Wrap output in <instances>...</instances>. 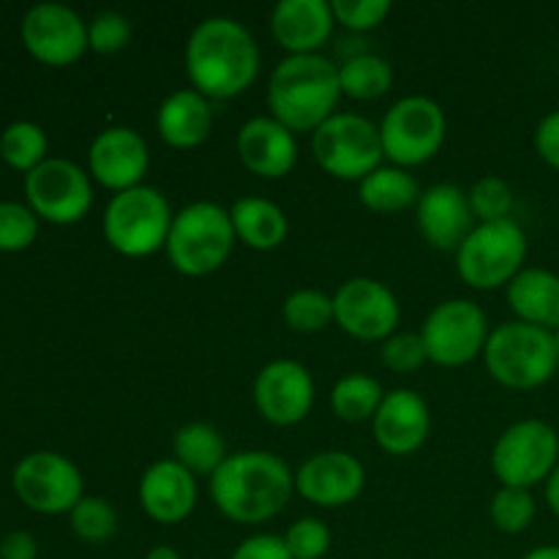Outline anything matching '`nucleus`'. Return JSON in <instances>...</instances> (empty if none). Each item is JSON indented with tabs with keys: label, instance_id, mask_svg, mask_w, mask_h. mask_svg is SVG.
Listing matches in <instances>:
<instances>
[{
	"label": "nucleus",
	"instance_id": "de8ad7c7",
	"mask_svg": "<svg viewBox=\"0 0 559 559\" xmlns=\"http://www.w3.org/2000/svg\"><path fill=\"white\" fill-rule=\"evenodd\" d=\"M555 344H557V353H559V328L555 331Z\"/></svg>",
	"mask_w": 559,
	"mask_h": 559
},
{
	"label": "nucleus",
	"instance_id": "b1692460",
	"mask_svg": "<svg viewBox=\"0 0 559 559\" xmlns=\"http://www.w3.org/2000/svg\"><path fill=\"white\" fill-rule=\"evenodd\" d=\"M213 104L194 87L169 93L156 112V131L164 145L175 151H191L211 136Z\"/></svg>",
	"mask_w": 559,
	"mask_h": 559
},
{
	"label": "nucleus",
	"instance_id": "ddd939ff",
	"mask_svg": "<svg viewBox=\"0 0 559 559\" xmlns=\"http://www.w3.org/2000/svg\"><path fill=\"white\" fill-rule=\"evenodd\" d=\"M31 211L49 224H76L93 207L91 175L69 158H47L25 175Z\"/></svg>",
	"mask_w": 559,
	"mask_h": 559
},
{
	"label": "nucleus",
	"instance_id": "a19ab883",
	"mask_svg": "<svg viewBox=\"0 0 559 559\" xmlns=\"http://www.w3.org/2000/svg\"><path fill=\"white\" fill-rule=\"evenodd\" d=\"M229 559H293V555H289L282 535L257 533L249 535L246 540H240Z\"/></svg>",
	"mask_w": 559,
	"mask_h": 559
},
{
	"label": "nucleus",
	"instance_id": "aec40b11",
	"mask_svg": "<svg viewBox=\"0 0 559 559\" xmlns=\"http://www.w3.org/2000/svg\"><path fill=\"white\" fill-rule=\"evenodd\" d=\"M377 445L391 456H409L418 451L431 431L429 404L420 393L409 388H396L385 393L374 420H371Z\"/></svg>",
	"mask_w": 559,
	"mask_h": 559
},
{
	"label": "nucleus",
	"instance_id": "c85d7f7f",
	"mask_svg": "<svg viewBox=\"0 0 559 559\" xmlns=\"http://www.w3.org/2000/svg\"><path fill=\"white\" fill-rule=\"evenodd\" d=\"M338 85H342V96L355 98V102H374L385 96L393 85L391 60L377 52L349 55L344 63H338Z\"/></svg>",
	"mask_w": 559,
	"mask_h": 559
},
{
	"label": "nucleus",
	"instance_id": "c03bdc74",
	"mask_svg": "<svg viewBox=\"0 0 559 559\" xmlns=\"http://www.w3.org/2000/svg\"><path fill=\"white\" fill-rule=\"evenodd\" d=\"M546 506L559 519V464L555 467V473L549 475V480H546Z\"/></svg>",
	"mask_w": 559,
	"mask_h": 559
},
{
	"label": "nucleus",
	"instance_id": "4be33fe9",
	"mask_svg": "<svg viewBox=\"0 0 559 559\" xmlns=\"http://www.w3.org/2000/svg\"><path fill=\"white\" fill-rule=\"evenodd\" d=\"M235 145H238L240 164L260 178H284L298 164V140L287 126H282L271 115H257L246 120Z\"/></svg>",
	"mask_w": 559,
	"mask_h": 559
},
{
	"label": "nucleus",
	"instance_id": "7ed1b4c3",
	"mask_svg": "<svg viewBox=\"0 0 559 559\" xmlns=\"http://www.w3.org/2000/svg\"><path fill=\"white\" fill-rule=\"evenodd\" d=\"M338 98V66L325 55H287L267 80L271 118L287 126L293 134H314L331 115H336Z\"/></svg>",
	"mask_w": 559,
	"mask_h": 559
},
{
	"label": "nucleus",
	"instance_id": "473e14b6",
	"mask_svg": "<svg viewBox=\"0 0 559 559\" xmlns=\"http://www.w3.org/2000/svg\"><path fill=\"white\" fill-rule=\"evenodd\" d=\"M74 535L85 544H107L118 533V511L104 497H82L69 513Z\"/></svg>",
	"mask_w": 559,
	"mask_h": 559
},
{
	"label": "nucleus",
	"instance_id": "a18cd8bd",
	"mask_svg": "<svg viewBox=\"0 0 559 559\" xmlns=\"http://www.w3.org/2000/svg\"><path fill=\"white\" fill-rule=\"evenodd\" d=\"M522 559H559V546L557 544L535 546V549H530Z\"/></svg>",
	"mask_w": 559,
	"mask_h": 559
},
{
	"label": "nucleus",
	"instance_id": "f257e3e1",
	"mask_svg": "<svg viewBox=\"0 0 559 559\" xmlns=\"http://www.w3.org/2000/svg\"><path fill=\"white\" fill-rule=\"evenodd\" d=\"M186 74L194 91L213 98L240 96L260 74V47L243 22L207 16L186 41Z\"/></svg>",
	"mask_w": 559,
	"mask_h": 559
},
{
	"label": "nucleus",
	"instance_id": "2f4dec72",
	"mask_svg": "<svg viewBox=\"0 0 559 559\" xmlns=\"http://www.w3.org/2000/svg\"><path fill=\"white\" fill-rule=\"evenodd\" d=\"M282 314L295 333H320L333 322V295L311 287L295 289L284 300Z\"/></svg>",
	"mask_w": 559,
	"mask_h": 559
},
{
	"label": "nucleus",
	"instance_id": "6e6552de",
	"mask_svg": "<svg viewBox=\"0 0 559 559\" xmlns=\"http://www.w3.org/2000/svg\"><path fill=\"white\" fill-rule=\"evenodd\" d=\"M448 134L445 109L429 96H404L382 115V153L393 167H418L440 153Z\"/></svg>",
	"mask_w": 559,
	"mask_h": 559
},
{
	"label": "nucleus",
	"instance_id": "423d86ee",
	"mask_svg": "<svg viewBox=\"0 0 559 559\" xmlns=\"http://www.w3.org/2000/svg\"><path fill=\"white\" fill-rule=\"evenodd\" d=\"M173 218L175 213L167 197L153 186L142 183L109 200L102 229L107 243L118 254L147 257L167 246Z\"/></svg>",
	"mask_w": 559,
	"mask_h": 559
},
{
	"label": "nucleus",
	"instance_id": "2eb2a0df",
	"mask_svg": "<svg viewBox=\"0 0 559 559\" xmlns=\"http://www.w3.org/2000/svg\"><path fill=\"white\" fill-rule=\"evenodd\" d=\"M254 407L267 424L273 426H298L309 418L314 407L317 385L311 371L293 358L271 360L254 377Z\"/></svg>",
	"mask_w": 559,
	"mask_h": 559
},
{
	"label": "nucleus",
	"instance_id": "5701e85b",
	"mask_svg": "<svg viewBox=\"0 0 559 559\" xmlns=\"http://www.w3.org/2000/svg\"><path fill=\"white\" fill-rule=\"evenodd\" d=\"M336 16L328 0H282L271 11V33L287 55H320Z\"/></svg>",
	"mask_w": 559,
	"mask_h": 559
},
{
	"label": "nucleus",
	"instance_id": "9b49d317",
	"mask_svg": "<svg viewBox=\"0 0 559 559\" xmlns=\"http://www.w3.org/2000/svg\"><path fill=\"white\" fill-rule=\"evenodd\" d=\"M489 333L491 328L486 311L467 298L442 300L429 311L424 328H420L429 360L442 369H459V366L473 364L478 355H484Z\"/></svg>",
	"mask_w": 559,
	"mask_h": 559
},
{
	"label": "nucleus",
	"instance_id": "412c9836",
	"mask_svg": "<svg viewBox=\"0 0 559 559\" xmlns=\"http://www.w3.org/2000/svg\"><path fill=\"white\" fill-rule=\"evenodd\" d=\"M197 475H191L175 459H158L142 473L140 506L156 524H180L197 508Z\"/></svg>",
	"mask_w": 559,
	"mask_h": 559
},
{
	"label": "nucleus",
	"instance_id": "4c0bfd02",
	"mask_svg": "<svg viewBox=\"0 0 559 559\" xmlns=\"http://www.w3.org/2000/svg\"><path fill=\"white\" fill-rule=\"evenodd\" d=\"M382 366L396 374H413L420 366L429 364V353H426V344L420 338V333H407L396 331L391 338H385L380 347Z\"/></svg>",
	"mask_w": 559,
	"mask_h": 559
},
{
	"label": "nucleus",
	"instance_id": "4468645a",
	"mask_svg": "<svg viewBox=\"0 0 559 559\" xmlns=\"http://www.w3.org/2000/svg\"><path fill=\"white\" fill-rule=\"evenodd\" d=\"M333 322L360 342H385L402 322V306L391 287L377 278L355 276L333 293Z\"/></svg>",
	"mask_w": 559,
	"mask_h": 559
},
{
	"label": "nucleus",
	"instance_id": "f8f14e48",
	"mask_svg": "<svg viewBox=\"0 0 559 559\" xmlns=\"http://www.w3.org/2000/svg\"><path fill=\"white\" fill-rule=\"evenodd\" d=\"M11 484H14L16 497L31 511L47 513V516L71 513V508L85 497L80 467L69 456L55 451H36L20 459Z\"/></svg>",
	"mask_w": 559,
	"mask_h": 559
},
{
	"label": "nucleus",
	"instance_id": "bb28decb",
	"mask_svg": "<svg viewBox=\"0 0 559 559\" xmlns=\"http://www.w3.org/2000/svg\"><path fill=\"white\" fill-rule=\"evenodd\" d=\"M420 186L407 169L402 167H377L358 183V200L374 213H402L418 205Z\"/></svg>",
	"mask_w": 559,
	"mask_h": 559
},
{
	"label": "nucleus",
	"instance_id": "39448f33",
	"mask_svg": "<svg viewBox=\"0 0 559 559\" xmlns=\"http://www.w3.org/2000/svg\"><path fill=\"white\" fill-rule=\"evenodd\" d=\"M235 243L238 238L227 207L216 202H191L175 213L164 251L175 271L202 278L229 260Z\"/></svg>",
	"mask_w": 559,
	"mask_h": 559
},
{
	"label": "nucleus",
	"instance_id": "cd10ccee",
	"mask_svg": "<svg viewBox=\"0 0 559 559\" xmlns=\"http://www.w3.org/2000/svg\"><path fill=\"white\" fill-rule=\"evenodd\" d=\"M173 453L175 462L183 464L191 475H207L211 478L218 467L224 464L227 453V442H224L222 431L211 424H186L175 431L173 437Z\"/></svg>",
	"mask_w": 559,
	"mask_h": 559
},
{
	"label": "nucleus",
	"instance_id": "f3484780",
	"mask_svg": "<svg viewBox=\"0 0 559 559\" xmlns=\"http://www.w3.org/2000/svg\"><path fill=\"white\" fill-rule=\"evenodd\" d=\"M147 169H151V151L145 136L131 126H107L91 142L87 175L115 194L142 186Z\"/></svg>",
	"mask_w": 559,
	"mask_h": 559
},
{
	"label": "nucleus",
	"instance_id": "dca6fc26",
	"mask_svg": "<svg viewBox=\"0 0 559 559\" xmlns=\"http://www.w3.org/2000/svg\"><path fill=\"white\" fill-rule=\"evenodd\" d=\"M22 44L47 66H71L85 55L87 25L63 3H38L22 16Z\"/></svg>",
	"mask_w": 559,
	"mask_h": 559
},
{
	"label": "nucleus",
	"instance_id": "e433bc0d",
	"mask_svg": "<svg viewBox=\"0 0 559 559\" xmlns=\"http://www.w3.org/2000/svg\"><path fill=\"white\" fill-rule=\"evenodd\" d=\"M293 559H322L331 551V530L322 519L304 516L282 535Z\"/></svg>",
	"mask_w": 559,
	"mask_h": 559
},
{
	"label": "nucleus",
	"instance_id": "9d476101",
	"mask_svg": "<svg viewBox=\"0 0 559 559\" xmlns=\"http://www.w3.org/2000/svg\"><path fill=\"white\" fill-rule=\"evenodd\" d=\"M559 464V435L538 418L516 420L497 437L491 448V473L502 486L533 489L546 484Z\"/></svg>",
	"mask_w": 559,
	"mask_h": 559
},
{
	"label": "nucleus",
	"instance_id": "1a4fd4ad",
	"mask_svg": "<svg viewBox=\"0 0 559 559\" xmlns=\"http://www.w3.org/2000/svg\"><path fill=\"white\" fill-rule=\"evenodd\" d=\"M311 153L328 175L338 180H364L382 167L380 126L358 112H336L311 134Z\"/></svg>",
	"mask_w": 559,
	"mask_h": 559
},
{
	"label": "nucleus",
	"instance_id": "0eeeda50",
	"mask_svg": "<svg viewBox=\"0 0 559 559\" xmlns=\"http://www.w3.org/2000/svg\"><path fill=\"white\" fill-rule=\"evenodd\" d=\"M527 260V235L519 222L478 224L467 235L456 251V271L464 284L473 289H500L508 287L519 273L524 271Z\"/></svg>",
	"mask_w": 559,
	"mask_h": 559
},
{
	"label": "nucleus",
	"instance_id": "72a5a7b5",
	"mask_svg": "<svg viewBox=\"0 0 559 559\" xmlns=\"http://www.w3.org/2000/svg\"><path fill=\"white\" fill-rule=\"evenodd\" d=\"M535 497L530 489H516V486H500L489 502V519L500 533L519 535L535 522Z\"/></svg>",
	"mask_w": 559,
	"mask_h": 559
},
{
	"label": "nucleus",
	"instance_id": "37998d69",
	"mask_svg": "<svg viewBox=\"0 0 559 559\" xmlns=\"http://www.w3.org/2000/svg\"><path fill=\"white\" fill-rule=\"evenodd\" d=\"M38 544L31 533L25 530H14V533L3 535L0 540V559H36Z\"/></svg>",
	"mask_w": 559,
	"mask_h": 559
},
{
	"label": "nucleus",
	"instance_id": "20e7f679",
	"mask_svg": "<svg viewBox=\"0 0 559 559\" xmlns=\"http://www.w3.org/2000/svg\"><path fill=\"white\" fill-rule=\"evenodd\" d=\"M484 364L491 380L511 391L544 388L559 369L555 333L527 322H502L491 328L484 349Z\"/></svg>",
	"mask_w": 559,
	"mask_h": 559
},
{
	"label": "nucleus",
	"instance_id": "c756f323",
	"mask_svg": "<svg viewBox=\"0 0 559 559\" xmlns=\"http://www.w3.org/2000/svg\"><path fill=\"white\" fill-rule=\"evenodd\" d=\"M382 399H385V391H382L380 380L369 374H347L333 385L331 407L338 420L366 424V420H374Z\"/></svg>",
	"mask_w": 559,
	"mask_h": 559
},
{
	"label": "nucleus",
	"instance_id": "393cba45",
	"mask_svg": "<svg viewBox=\"0 0 559 559\" xmlns=\"http://www.w3.org/2000/svg\"><path fill=\"white\" fill-rule=\"evenodd\" d=\"M506 298L519 322L555 333L559 328V276L546 267H524L506 287Z\"/></svg>",
	"mask_w": 559,
	"mask_h": 559
},
{
	"label": "nucleus",
	"instance_id": "6ab92c4d",
	"mask_svg": "<svg viewBox=\"0 0 559 559\" xmlns=\"http://www.w3.org/2000/svg\"><path fill=\"white\" fill-rule=\"evenodd\" d=\"M415 222L426 243L440 251H459L467 235L478 227L467 191L453 183L426 189L415 205Z\"/></svg>",
	"mask_w": 559,
	"mask_h": 559
},
{
	"label": "nucleus",
	"instance_id": "49530a36",
	"mask_svg": "<svg viewBox=\"0 0 559 559\" xmlns=\"http://www.w3.org/2000/svg\"><path fill=\"white\" fill-rule=\"evenodd\" d=\"M145 559H183V557H180V551L173 549V546L158 544V546H153L151 551H147Z\"/></svg>",
	"mask_w": 559,
	"mask_h": 559
},
{
	"label": "nucleus",
	"instance_id": "58836bf2",
	"mask_svg": "<svg viewBox=\"0 0 559 559\" xmlns=\"http://www.w3.org/2000/svg\"><path fill=\"white\" fill-rule=\"evenodd\" d=\"M131 41V22L120 11H98L87 22V47L98 55H115Z\"/></svg>",
	"mask_w": 559,
	"mask_h": 559
},
{
	"label": "nucleus",
	"instance_id": "a878e982",
	"mask_svg": "<svg viewBox=\"0 0 559 559\" xmlns=\"http://www.w3.org/2000/svg\"><path fill=\"white\" fill-rule=\"evenodd\" d=\"M235 238L254 251H273L287 240V213L265 197H240L229 207Z\"/></svg>",
	"mask_w": 559,
	"mask_h": 559
},
{
	"label": "nucleus",
	"instance_id": "c9c22d12",
	"mask_svg": "<svg viewBox=\"0 0 559 559\" xmlns=\"http://www.w3.org/2000/svg\"><path fill=\"white\" fill-rule=\"evenodd\" d=\"M38 235V216L22 202H0V251H25Z\"/></svg>",
	"mask_w": 559,
	"mask_h": 559
},
{
	"label": "nucleus",
	"instance_id": "f704fd0d",
	"mask_svg": "<svg viewBox=\"0 0 559 559\" xmlns=\"http://www.w3.org/2000/svg\"><path fill=\"white\" fill-rule=\"evenodd\" d=\"M469 207L475 213L478 224L506 222L513 213V189L497 175H486V178L475 180L473 189L467 191Z\"/></svg>",
	"mask_w": 559,
	"mask_h": 559
},
{
	"label": "nucleus",
	"instance_id": "79ce46f5",
	"mask_svg": "<svg viewBox=\"0 0 559 559\" xmlns=\"http://www.w3.org/2000/svg\"><path fill=\"white\" fill-rule=\"evenodd\" d=\"M533 142L538 156L544 158L551 169H557L559 173V109H551L549 115L540 118Z\"/></svg>",
	"mask_w": 559,
	"mask_h": 559
},
{
	"label": "nucleus",
	"instance_id": "ea45409f",
	"mask_svg": "<svg viewBox=\"0 0 559 559\" xmlns=\"http://www.w3.org/2000/svg\"><path fill=\"white\" fill-rule=\"evenodd\" d=\"M331 9L338 25L349 27L355 33L374 31L391 14V3L388 0H333Z\"/></svg>",
	"mask_w": 559,
	"mask_h": 559
},
{
	"label": "nucleus",
	"instance_id": "7c9ffc66",
	"mask_svg": "<svg viewBox=\"0 0 559 559\" xmlns=\"http://www.w3.org/2000/svg\"><path fill=\"white\" fill-rule=\"evenodd\" d=\"M47 134L41 126L31 123V120H16V123L5 126V131L0 134V158L25 175L47 162Z\"/></svg>",
	"mask_w": 559,
	"mask_h": 559
},
{
	"label": "nucleus",
	"instance_id": "f03ea898",
	"mask_svg": "<svg viewBox=\"0 0 559 559\" xmlns=\"http://www.w3.org/2000/svg\"><path fill=\"white\" fill-rule=\"evenodd\" d=\"M295 495V473L271 451L229 453L211 475V497L235 524H265Z\"/></svg>",
	"mask_w": 559,
	"mask_h": 559
},
{
	"label": "nucleus",
	"instance_id": "a211bd4d",
	"mask_svg": "<svg viewBox=\"0 0 559 559\" xmlns=\"http://www.w3.org/2000/svg\"><path fill=\"white\" fill-rule=\"evenodd\" d=\"M366 469L347 451H322L295 469V491L317 508H344L364 495Z\"/></svg>",
	"mask_w": 559,
	"mask_h": 559
}]
</instances>
